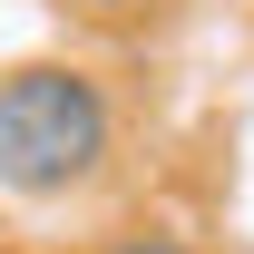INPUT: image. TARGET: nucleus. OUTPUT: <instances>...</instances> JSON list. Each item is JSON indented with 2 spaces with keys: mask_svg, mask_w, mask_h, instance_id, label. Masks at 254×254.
I'll return each mask as SVG.
<instances>
[{
  "mask_svg": "<svg viewBox=\"0 0 254 254\" xmlns=\"http://www.w3.org/2000/svg\"><path fill=\"white\" fill-rule=\"evenodd\" d=\"M108 157H118V108L88 68H68V59L0 68V195L59 205V195L98 186Z\"/></svg>",
  "mask_w": 254,
  "mask_h": 254,
  "instance_id": "nucleus-1",
  "label": "nucleus"
},
{
  "mask_svg": "<svg viewBox=\"0 0 254 254\" xmlns=\"http://www.w3.org/2000/svg\"><path fill=\"white\" fill-rule=\"evenodd\" d=\"M49 10H68V20H88V30H137L157 0H49Z\"/></svg>",
  "mask_w": 254,
  "mask_h": 254,
  "instance_id": "nucleus-2",
  "label": "nucleus"
},
{
  "mask_svg": "<svg viewBox=\"0 0 254 254\" xmlns=\"http://www.w3.org/2000/svg\"><path fill=\"white\" fill-rule=\"evenodd\" d=\"M98 254H205V245H186V235H118V245H98Z\"/></svg>",
  "mask_w": 254,
  "mask_h": 254,
  "instance_id": "nucleus-3",
  "label": "nucleus"
}]
</instances>
